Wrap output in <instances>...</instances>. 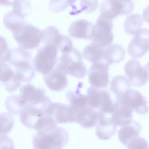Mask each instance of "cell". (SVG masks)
Instances as JSON below:
<instances>
[{"mask_svg":"<svg viewBox=\"0 0 149 149\" xmlns=\"http://www.w3.org/2000/svg\"><path fill=\"white\" fill-rule=\"evenodd\" d=\"M68 135L61 127L37 131L33 136L32 143L35 149L61 148L68 142Z\"/></svg>","mask_w":149,"mask_h":149,"instance_id":"cell-1","label":"cell"},{"mask_svg":"<svg viewBox=\"0 0 149 149\" xmlns=\"http://www.w3.org/2000/svg\"><path fill=\"white\" fill-rule=\"evenodd\" d=\"M55 67L65 75L78 78H82L87 73L86 68L84 63L80 52L73 47L71 51L63 54L58 58Z\"/></svg>","mask_w":149,"mask_h":149,"instance_id":"cell-2","label":"cell"},{"mask_svg":"<svg viewBox=\"0 0 149 149\" xmlns=\"http://www.w3.org/2000/svg\"><path fill=\"white\" fill-rule=\"evenodd\" d=\"M51 102L47 96L36 103L26 106L20 114L21 122L28 128L36 130L42 120L50 114L48 107Z\"/></svg>","mask_w":149,"mask_h":149,"instance_id":"cell-3","label":"cell"},{"mask_svg":"<svg viewBox=\"0 0 149 149\" xmlns=\"http://www.w3.org/2000/svg\"><path fill=\"white\" fill-rule=\"evenodd\" d=\"M12 32L20 47L26 50L38 47L43 37V30L26 22Z\"/></svg>","mask_w":149,"mask_h":149,"instance_id":"cell-4","label":"cell"},{"mask_svg":"<svg viewBox=\"0 0 149 149\" xmlns=\"http://www.w3.org/2000/svg\"><path fill=\"white\" fill-rule=\"evenodd\" d=\"M44 44L37 51L33 61V65L37 71L45 75L51 71L56 65L58 50L51 44Z\"/></svg>","mask_w":149,"mask_h":149,"instance_id":"cell-5","label":"cell"},{"mask_svg":"<svg viewBox=\"0 0 149 149\" xmlns=\"http://www.w3.org/2000/svg\"><path fill=\"white\" fill-rule=\"evenodd\" d=\"M113 26L112 20L100 14L94 25L92 42L103 47L110 45L113 39L112 32Z\"/></svg>","mask_w":149,"mask_h":149,"instance_id":"cell-6","label":"cell"},{"mask_svg":"<svg viewBox=\"0 0 149 149\" xmlns=\"http://www.w3.org/2000/svg\"><path fill=\"white\" fill-rule=\"evenodd\" d=\"M134 8L132 0H106L100 4V15L112 20L118 15L130 13Z\"/></svg>","mask_w":149,"mask_h":149,"instance_id":"cell-7","label":"cell"},{"mask_svg":"<svg viewBox=\"0 0 149 149\" xmlns=\"http://www.w3.org/2000/svg\"><path fill=\"white\" fill-rule=\"evenodd\" d=\"M117 101L140 115H145L148 112L146 99L137 90L130 89L127 91Z\"/></svg>","mask_w":149,"mask_h":149,"instance_id":"cell-8","label":"cell"},{"mask_svg":"<svg viewBox=\"0 0 149 149\" xmlns=\"http://www.w3.org/2000/svg\"><path fill=\"white\" fill-rule=\"evenodd\" d=\"M148 67H142L137 60L132 58L128 61L124 65L125 73L132 85L141 87L148 80Z\"/></svg>","mask_w":149,"mask_h":149,"instance_id":"cell-9","label":"cell"},{"mask_svg":"<svg viewBox=\"0 0 149 149\" xmlns=\"http://www.w3.org/2000/svg\"><path fill=\"white\" fill-rule=\"evenodd\" d=\"M149 50V29L141 28L134 33L127 47L129 55L134 58H140Z\"/></svg>","mask_w":149,"mask_h":149,"instance_id":"cell-10","label":"cell"},{"mask_svg":"<svg viewBox=\"0 0 149 149\" xmlns=\"http://www.w3.org/2000/svg\"><path fill=\"white\" fill-rule=\"evenodd\" d=\"M109 66L100 61L92 63L88 73V81L91 86L100 89L107 86L109 83Z\"/></svg>","mask_w":149,"mask_h":149,"instance_id":"cell-11","label":"cell"},{"mask_svg":"<svg viewBox=\"0 0 149 149\" xmlns=\"http://www.w3.org/2000/svg\"><path fill=\"white\" fill-rule=\"evenodd\" d=\"M98 120L96 127L95 133L98 138L106 140L115 134L117 126L113 122L111 115L98 113Z\"/></svg>","mask_w":149,"mask_h":149,"instance_id":"cell-12","label":"cell"},{"mask_svg":"<svg viewBox=\"0 0 149 149\" xmlns=\"http://www.w3.org/2000/svg\"><path fill=\"white\" fill-rule=\"evenodd\" d=\"M93 29L94 25L92 22L85 19H79L70 24L68 32L71 37L91 40Z\"/></svg>","mask_w":149,"mask_h":149,"instance_id":"cell-13","label":"cell"},{"mask_svg":"<svg viewBox=\"0 0 149 149\" xmlns=\"http://www.w3.org/2000/svg\"><path fill=\"white\" fill-rule=\"evenodd\" d=\"M43 37L42 42L44 44H51L60 51L67 45L70 39L67 36L61 34L57 29L49 26L43 30Z\"/></svg>","mask_w":149,"mask_h":149,"instance_id":"cell-14","label":"cell"},{"mask_svg":"<svg viewBox=\"0 0 149 149\" xmlns=\"http://www.w3.org/2000/svg\"><path fill=\"white\" fill-rule=\"evenodd\" d=\"M43 79L47 87L55 91L64 89L68 84L65 74L56 67L48 74L43 75Z\"/></svg>","mask_w":149,"mask_h":149,"instance_id":"cell-15","label":"cell"},{"mask_svg":"<svg viewBox=\"0 0 149 149\" xmlns=\"http://www.w3.org/2000/svg\"><path fill=\"white\" fill-rule=\"evenodd\" d=\"M125 51L120 45L113 44L105 47L100 61L109 66L113 63H118L124 58Z\"/></svg>","mask_w":149,"mask_h":149,"instance_id":"cell-16","label":"cell"},{"mask_svg":"<svg viewBox=\"0 0 149 149\" xmlns=\"http://www.w3.org/2000/svg\"><path fill=\"white\" fill-rule=\"evenodd\" d=\"M45 90L28 84L21 87L19 96L24 108L45 95Z\"/></svg>","mask_w":149,"mask_h":149,"instance_id":"cell-17","label":"cell"},{"mask_svg":"<svg viewBox=\"0 0 149 149\" xmlns=\"http://www.w3.org/2000/svg\"><path fill=\"white\" fill-rule=\"evenodd\" d=\"M141 129L139 123L135 120H132L129 124L122 126L118 132L120 141L127 146L129 142L139 137Z\"/></svg>","mask_w":149,"mask_h":149,"instance_id":"cell-18","label":"cell"},{"mask_svg":"<svg viewBox=\"0 0 149 149\" xmlns=\"http://www.w3.org/2000/svg\"><path fill=\"white\" fill-rule=\"evenodd\" d=\"M110 88L115 95L116 100L118 101L120 97L131 87V83L126 77L118 75L112 79L110 84Z\"/></svg>","mask_w":149,"mask_h":149,"instance_id":"cell-19","label":"cell"},{"mask_svg":"<svg viewBox=\"0 0 149 149\" xmlns=\"http://www.w3.org/2000/svg\"><path fill=\"white\" fill-rule=\"evenodd\" d=\"M116 109L112 116V120L117 126H123L132 121L133 111L117 102Z\"/></svg>","mask_w":149,"mask_h":149,"instance_id":"cell-20","label":"cell"},{"mask_svg":"<svg viewBox=\"0 0 149 149\" xmlns=\"http://www.w3.org/2000/svg\"><path fill=\"white\" fill-rule=\"evenodd\" d=\"M98 120L97 112L88 105L82 112L77 123L85 128H90L97 124Z\"/></svg>","mask_w":149,"mask_h":149,"instance_id":"cell-21","label":"cell"},{"mask_svg":"<svg viewBox=\"0 0 149 149\" xmlns=\"http://www.w3.org/2000/svg\"><path fill=\"white\" fill-rule=\"evenodd\" d=\"M105 90L91 86L87 91L86 97L88 105L95 109L98 110L103 100Z\"/></svg>","mask_w":149,"mask_h":149,"instance_id":"cell-22","label":"cell"},{"mask_svg":"<svg viewBox=\"0 0 149 149\" xmlns=\"http://www.w3.org/2000/svg\"><path fill=\"white\" fill-rule=\"evenodd\" d=\"M143 23L141 15L137 13L127 16L124 23V29L126 33L133 35L141 28Z\"/></svg>","mask_w":149,"mask_h":149,"instance_id":"cell-23","label":"cell"},{"mask_svg":"<svg viewBox=\"0 0 149 149\" xmlns=\"http://www.w3.org/2000/svg\"><path fill=\"white\" fill-rule=\"evenodd\" d=\"M104 48L92 42L84 47L82 56L85 59L94 63L100 60Z\"/></svg>","mask_w":149,"mask_h":149,"instance_id":"cell-24","label":"cell"},{"mask_svg":"<svg viewBox=\"0 0 149 149\" xmlns=\"http://www.w3.org/2000/svg\"><path fill=\"white\" fill-rule=\"evenodd\" d=\"M6 109L12 114H20L24 107L19 95H12L8 96L5 100Z\"/></svg>","mask_w":149,"mask_h":149,"instance_id":"cell-25","label":"cell"},{"mask_svg":"<svg viewBox=\"0 0 149 149\" xmlns=\"http://www.w3.org/2000/svg\"><path fill=\"white\" fill-rule=\"evenodd\" d=\"M66 97L69 104L76 107H81L88 105L86 95L82 94L79 90L75 91H69L67 92Z\"/></svg>","mask_w":149,"mask_h":149,"instance_id":"cell-26","label":"cell"},{"mask_svg":"<svg viewBox=\"0 0 149 149\" xmlns=\"http://www.w3.org/2000/svg\"><path fill=\"white\" fill-rule=\"evenodd\" d=\"M14 123L13 115L9 112L0 113V136L6 135L12 129Z\"/></svg>","mask_w":149,"mask_h":149,"instance_id":"cell-27","label":"cell"},{"mask_svg":"<svg viewBox=\"0 0 149 149\" xmlns=\"http://www.w3.org/2000/svg\"><path fill=\"white\" fill-rule=\"evenodd\" d=\"M12 10L25 17L30 13L31 10V5L28 1L14 0L11 2Z\"/></svg>","mask_w":149,"mask_h":149,"instance_id":"cell-28","label":"cell"},{"mask_svg":"<svg viewBox=\"0 0 149 149\" xmlns=\"http://www.w3.org/2000/svg\"><path fill=\"white\" fill-rule=\"evenodd\" d=\"M11 56V52L5 39L0 36V62H8Z\"/></svg>","mask_w":149,"mask_h":149,"instance_id":"cell-29","label":"cell"},{"mask_svg":"<svg viewBox=\"0 0 149 149\" xmlns=\"http://www.w3.org/2000/svg\"><path fill=\"white\" fill-rule=\"evenodd\" d=\"M0 81L3 85L12 78L14 71L11 67L6 63L0 62Z\"/></svg>","mask_w":149,"mask_h":149,"instance_id":"cell-30","label":"cell"},{"mask_svg":"<svg viewBox=\"0 0 149 149\" xmlns=\"http://www.w3.org/2000/svg\"><path fill=\"white\" fill-rule=\"evenodd\" d=\"M127 149H148V144L144 138L138 137L130 141L127 145Z\"/></svg>","mask_w":149,"mask_h":149,"instance_id":"cell-31","label":"cell"},{"mask_svg":"<svg viewBox=\"0 0 149 149\" xmlns=\"http://www.w3.org/2000/svg\"><path fill=\"white\" fill-rule=\"evenodd\" d=\"M80 12L86 11L90 13L95 10L98 6L97 0L81 1Z\"/></svg>","mask_w":149,"mask_h":149,"instance_id":"cell-32","label":"cell"},{"mask_svg":"<svg viewBox=\"0 0 149 149\" xmlns=\"http://www.w3.org/2000/svg\"><path fill=\"white\" fill-rule=\"evenodd\" d=\"M0 149H15L12 140L6 135L0 136Z\"/></svg>","mask_w":149,"mask_h":149,"instance_id":"cell-33","label":"cell"},{"mask_svg":"<svg viewBox=\"0 0 149 149\" xmlns=\"http://www.w3.org/2000/svg\"><path fill=\"white\" fill-rule=\"evenodd\" d=\"M10 1H0V5H11V2Z\"/></svg>","mask_w":149,"mask_h":149,"instance_id":"cell-34","label":"cell"},{"mask_svg":"<svg viewBox=\"0 0 149 149\" xmlns=\"http://www.w3.org/2000/svg\"><path fill=\"white\" fill-rule=\"evenodd\" d=\"M52 149H61V148H54Z\"/></svg>","mask_w":149,"mask_h":149,"instance_id":"cell-35","label":"cell"},{"mask_svg":"<svg viewBox=\"0 0 149 149\" xmlns=\"http://www.w3.org/2000/svg\"><path fill=\"white\" fill-rule=\"evenodd\" d=\"M1 72V65H0V74Z\"/></svg>","mask_w":149,"mask_h":149,"instance_id":"cell-36","label":"cell"},{"mask_svg":"<svg viewBox=\"0 0 149 149\" xmlns=\"http://www.w3.org/2000/svg\"></svg>","mask_w":149,"mask_h":149,"instance_id":"cell-37","label":"cell"}]
</instances>
